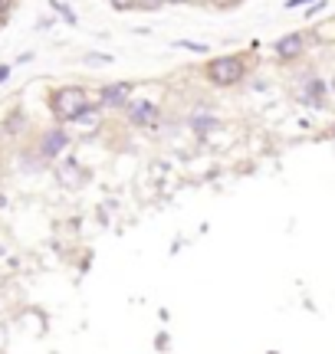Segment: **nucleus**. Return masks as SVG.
<instances>
[{"label":"nucleus","instance_id":"13","mask_svg":"<svg viewBox=\"0 0 335 354\" xmlns=\"http://www.w3.org/2000/svg\"><path fill=\"white\" fill-rule=\"evenodd\" d=\"M116 7H132V0H112Z\"/></svg>","mask_w":335,"mask_h":354},{"label":"nucleus","instance_id":"3","mask_svg":"<svg viewBox=\"0 0 335 354\" xmlns=\"http://www.w3.org/2000/svg\"><path fill=\"white\" fill-rule=\"evenodd\" d=\"M66 141L69 138H66L63 128H50V131L39 138V154H43V158H56V154L66 148Z\"/></svg>","mask_w":335,"mask_h":354},{"label":"nucleus","instance_id":"1","mask_svg":"<svg viewBox=\"0 0 335 354\" xmlns=\"http://www.w3.org/2000/svg\"><path fill=\"white\" fill-rule=\"evenodd\" d=\"M50 109L60 122H79L89 112V92L79 86H63L50 95Z\"/></svg>","mask_w":335,"mask_h":354},{"label":"nucleus","instance_id":"4","mask_svg":"<svg viewBox=\"0 0 335 354\" xmlns=\"http://www.w3.org/2000/svg\"><path fill=\"white\" fill-rule=\"evenodd\" d=\"M302 50H306V37L302 33H289V37L276 39V56L280 59H296Z\"/></svg>","mask_w":335,"mask_h":354},{"label":"nucleus","instance_id":"5","mask_svg":"<svg viewBox=\"0 0 335 354\" xmlns=\"http://www.w3.org/2000/svg\"><path fill=\"white\" fill-rule=\"evenodd\" d=\"M129 118H132V125L148 128V125H155L158 122V109L152 105V102H135V105L129 109Z\"/></svg>","mask_w":335,"mask_h":354},{"label":"nucleus","instance_id":"10","mask_svg":"<svg viewBox=\"0 0 335 354\" xmlns=\"http://www.w3.org/2000/svg\"><path fill=\"white\" fill-rule=\"evenodd\" d=\"M86 63H112V56H105V53H89Z\"/></svg>","mask_w":335,"mask_h":354},{"label":"nucleus","instance_id":"12","mask_svg":"<svg viewBox=\"0 0 335 354\" xmlns=\"http://www.w3.org/2000/svg\"><path fill=\"white\" fill-rule=\"evenodd\" d=\"M10 79V66H0V82H7Z\"/></svg>","mask_w":335,"mask_h":354},{"label":"nucleus","instance_id":"2","mask_svg":"<svg viewBox=\"0 0 335 354\" xmlns=\"http://www.w3.org/2000/svg\"><path fill=\"white\" fill-rule=\"evenodd\" d=\"M244 73L246 66L240 56H217L207 63V82H214V86H237Z\"/></svg>","mask_w":335,"mask_h":354},{"label":"nucleus","instance_id":"8","mask_svg":"<svg viewBox=\"0 0 335 354\" xmlns=\"http://www.w3.org/2000/svg\"><path fill=\"white\" fill-rule=\"evenodd\" d=\"M174 46H181V50H191V53H207V50H210L207 43H197V39H178Z\"/></svg>","mask_w":335,"mask_h":354},{"label":"nucleus","instance_id":"11","mask_svg":"<svg viewBox=\"0 0 335 354\" xmlns=\"http://www.w3.org/2000/svg\"><path fill=\"white\" fill-rule=\"evenodd\" d=\"M302 3H319V0H286V7H302Z\"/></svg>","mask_w":335,"mask_h":354},{"label":"nucleus","instance_id":"9","mask_svg":"<svg viewBox=\"0 0 335 354\" xmlns=\"http://www.w3.org/2000/svg\"><path fill=\"white\" fill-rule=\"evenodd\" d=\"M214 125H217L214 118H194V128H197V131H207V128H214Z\"/></svg>","mask_w":335,"mask_h":354},{"label":"nucleus","instance_id":"7","mask_svg":"<svg viewBox=\"0 0 335 354\" xmlns=\"http://www.w3.org/2000/svg\"><path fill=\"white\" fill-rule=\"evenodd\" d=\"M319 99H323V82H319V79H309V86L302 88V102L319 105Z\"/></svg>","mask_w":335,"mask_h":354},{"label":"nucleus","instance_id":"6","mask_svg":"<svg viewBox=\"0 0 335 354\" xmlns=\"http://www.w3.org/2000/svg\"><path fill=\"white\" fill-rule=\"evenodd\" d=\"M129 92L132 88L125 86V82H112V86H105L102 92H99V99H102V105H125Z\"/></svg>","mask_w":335,"mask_h":354}]
</instances>
